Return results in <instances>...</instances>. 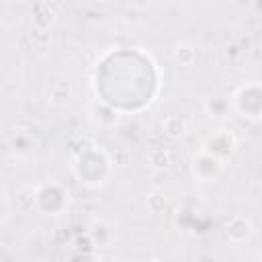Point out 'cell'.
Returning a JSON list of instances; mask_svg holds the SVG:
<instances>
[{"instance_id":"cell-1","label":"cell","mask_w":262,"mask_h":262,"mask_svg":"<svg viewBox=\"0 0 262 262\" xmlns=\"http://www.w3.org/2000/svg\"><path fill=\"white\" fill-rule=\"evenodd\" d=\"M233 145H235V137L229 133V131H219V133H215L211 139H209V143H207V151L209 154H213V156H217L219 158V149H223L225 154H229L231 149H233ZM221 160V158H219Z\"/></svg>"},{"instance_id":"cell-2","label":"cell","mask_w":262,"mask_h":262,"mask_svg":"<svg viewBox=\"0 0 262 262\" xmlns=\"http://www.w3.org/2000/svg\"><path fill=\"white\" fill-rule=\"evenodd\" d=\"M227 233H229V237H231L233 242H244V239L250 235V223H248V219L235 217V219L229 223Z\"/></svg>"},{"instance_id":"cell-3","label":"cell","mask_w":262,"mask_h":262,"mask_svg":"<svg viewBox=\"0 0 262 262\" xmlns=\"http://www.w3.org/2000/svg\"><path fill=\"white\" fill-rule=\"evenodd\" d=\"M170 162H172L170 151L164 149V147H156V149L149 154V164H151L154 168H168Z\"/></svg>"},{"instance_id":"cell-4","label":"cell","mask_w":262,"mask_h":262,"mask_svg":"<svg viewBox=\"0 0 262 262\" xmlns=\"http://www.w3.org/2000/svg\"><path fill=\"white\" fill-rule=\"evenodd\" d=\"M164 129H166V133L170 135V137H180L182 133H184V121L180 119V117H168L166 121H164Z\"/></svg>"},{"instance_id":"cell-5","label":"cell","mask_w":262,"mask_h":262,"mask_svg":"<svg viewBox=\"0 0 262 262\" xmlns=\"http://www.w3.org/2000/svg\"><path fill=\"white\" fill-rule=\"evenodd\" d=\"M174 57H176V59H178L182 66H190V63L194 61L196 53H194V49H192V47H188V45H182V47H178V49H176Z\"/></svg>"}]
</instances>
